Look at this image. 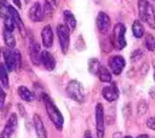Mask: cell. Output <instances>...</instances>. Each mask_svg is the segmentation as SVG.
Here are the masks:
<instances>
[{
    "mask_svg": "<svg viewBox=\"0 0 155 138\" xmlns=\"http://www.w3.org/2000/svg\"><path fill=\"white\" fill-rule=\"evenodd\" d=\"M42 100H44V104H45L47 115H48V117L51 119V121L53 122L54 127H56L57 130H62L63 122H64V119H63L62 113L59 111V109L56 107V104L53 103V100H52L47 94H44V96H42Z\"/></svg>",
    "mask_w": 155,
    "mask_h": 138,
    "instance_id": "1",
    "label": "cell"
},
{
    "mask_svg": "<svg viewBox=\"0 0 155 138\" xmlns=\"http://www.w3.org/2000/svg\"><path fill=\"white\" fill-rule=\"evenodd\" d=\"M138 11L140 19L150 28H155V12L148 0H138Z\"/></svg>",
    "mask_w": 155,
    "mask_h": 138,
    "instance_id": "2",
    "label": "cell"
},
{
    "mask_svg": "<svg viewBox=\"0 0 155 138\" xmlns=\"http://www.w3.org/2000/svg\"><path fill=\"white\" fill-rule=\"evenodd\" d=\"M65 91L68 93V96L74 99L75 102L78 103H82L85 100V92H84V87L82 85L76 81V80H71L68 82L67 87H65Z\"/></svg>",
    "mask_w": 155,
    "mask_h": 138,
    "instance_id": "3",
    "label": "cell"
},
{
    "mask_svg": "<svg viewBox=\"0 0 155 138\" xmlns=\"http://www.w3.org/2000/svg\"><path fill=\"white\" fill-rule=\"evenodd\" d=\"M125 31H126V28L122 23H117L114 27V44H115V47L119 50H122L126 46Z\"/></svg>",
    "mask_w": 155,
    "mask_h": 138,
    "instance_id": "4",
    "label": "cell"
},
{
    "mask_svg": "<svg viewBox=\"0 0 155 138\" xmlns=\"http://www.w3.org/2000/svg\"><path fill=\"white\" fill-rule=\"evenodd\" d=\"M96 130L97 137L104 138V108L101 103L96 105Z\"/></svg>",
    "mask_w": 155,
    "mask_h": 138,
    "instance_id": "5",
    "label": "cell"
},
{
    "mask_svg": "<svg viewBox=\"0 0 155 138\" xmlns=\"http://www.w3.org/2000/svg\"><path fill=\"white\" fill-rule=\"evenodd\" d=\"M57 35H58V39H59L62 52L67 53L68 47H69V30H68V28L63 24H58L57 25Z\"/></svg>",
    "mask_w": 155,
    "mask_h": 138,
    "instance_id": "6",
    "label": "cell"
},
{
    "mask_svg": "<svg viewBox=\"0 0 155 138\" xmlns=\"http://www.w3.org/2000/svg\"><path fill=\"white\" fill-rule=\"evenodd\" d=\"M17 127V115L16 114H11L2 132H1V138H11V136L13 134L15 130Z\"/></svg>",
    "mask_w": 155,
    "mask_h": 138,
    "instance_id": "7",
    "label": "cell"
},
{
    "mask_svg": "<svg viewBox=\"0 0 155 138\" xmlns=\"http://www.w3.org/2000/svg\"><path fill=\"white\" fill-rule=\"evenodd\" d=\"M125 67V59L121 56H113L109 59V68L113 71V74L119 75L124 70Z\"/></svg>",
    "mask_w": 155,
    "mask_h": 138,
    "instance_id": "8",
    "label": "cell"
},
{
    "mask_svg": "<svg viewBox=\"0 0 155 138\" xmlns=\"http://www.w3.org/2000/svg\"><path fill=\"white\" fill-rule=\"evenodd\" d=\"M102 96L108 102H114L119 98V90L115 82H111L110 86H105L102 90Z\"/></svg>",
    "mask_w": 155,
    "mask_h": 138,
    "instance_id": "9",
    "label": "cell"
},
{
    "mask_svg": "<svg viewBox=\"0 0 155 138\" xmlns=\"http://www.w3.org/2000/svg\"><path fill=\"white\" fill-rule=\"evenodd\" d=\"M97 28L102 34H107L110 28V18L105 12H99L97 15Z\"/></svg>",
    "mask_w": 155,
    "mask_h": 138,
    "instance_id": "10",
    "label": "cell"
},
{
    "mask_svg": "<svg viewBox=\"0 0 155 138\" xmlns=\"http://www.w3.org/2000/svg\"><path fill=\"white\" fill-rule=\"evenodd\" d=\"M44 8L41 7V5L39 2L33 4V6L29 10V18L33 22H41L44 19Z\"/></svg>",
    "mask_w": 155,
    "mask_h": 138,
    "instance_id": "11",
    "label": "cell"
},
{
    "mask_svg": "<svg viewBox=\"0 0 155 138\" xmlns=\"http://www.w3.org/2000/svg\"><path fill=\"white\" fill-rule=\"evenodd\" d=\"M8 12H10V15L12 16V18H13V22H15L16 27L18 28V30H19V33H21V35H22V36H24V35H25L24 23H23L22 18H21L19 13L17 12V10H16L15 7H12V6H10V5H8Z\"/></svg>",
    "mask_w": 155,
    "mask_h": 138,
    "instance_id": "12",
    "label": "cell"
},
{
    "mask_svg": "<svg viewBox=\"0 0 155 138\" xmlns=\"http://www.w3.org/2000/svg\"><path fill=\"white\" fill-rule=\"evenodd\" d=\"M29 53H30V59L35 65L41 63V53L42 52H40V45L38 42L31 41L30 47H29Z\"/></svg>",
    "mask_w": 155,
    "mask_h": 138,
    "instance_id": "13",
    "label": "cell"
},
{
    "mask_svg": "<svg viewBox=\"0 0 155 138\" xmlns=\"http://www.w3.org/2000/svg\"><path fill=\"white\" fill-rule=\"evenodd\" d=\"M2 56H4V61H5V64H6L7 70L8 71H12L13 69H16L13 50H11V48H2Z\"/></svg>",
    "mask_w": 155,
    "mask_h": 138,
    "instance_id": "14",
    "label": "cell"
},
{
    "mask_svg": "<svg viewBox=\"0 0 155 138\" xmlns=\"http://www.w3.org/2000/svg\"><path fill=\"white\" fill-rule=\"evenodd\" d=\"M33 121H34V128H35L38 138H47V132H46V128L44 126L41 117L38 114H35L33 117Z\"/></svg>",
    "mask_w": 155,
    "mask_h": 138,
    "instance_id": "15",
    "label": "cell"
},
{
    "mask_svg": "<svg viewBox=\"0 0 155 138\" xmlns=\"http://www.w3.org/2000/svg\"><path fill=\"white\" fill-rule=\"evenodd\" d=\"M41 39H42V44L45 47H52L53 45V33H52V29L50 25H45L42 28V31H41Z\"/></svg>",
    "mask_w": 155,
    "mask_h": 138,
    "instance_id": "16",
    "label": "cell"
},
{
    "mask_svg": "<svg viewBox=\"0 0 155 138\" xmlns=\"http://www.w3.org/2000/svg\"><path fill=\"white\" fill-rule=\"evenodd\" d=\"M41 63L44 64V67L47 70H53L56 67V59L47 50L42 51V53H41Z\"/></svg>",
    "mask_w": 155,
    "mask_h": 138,
    "instance_id": "17",
    "label": "cell"
},
{
    "mask_svg": "<svg viewBox=\"0 0 155 138\" xmlns=\"http://www.w3.org/2000/svg\"><path fill=\"white\" fill-rule=\"evenodd\" d=\"M63 17H64V25L68 28L69 31H73L75 29V27H76V19H75L74 15L70 11L65 10L63 12Z\"/></svg>",
    "mask_w": 155,
    "mask_h": 138,
    "instance_id": "18",
    "label": "cell"
},
{
    "mask_svg": "<svg viewBox=\"0 0 155 138\" xmlns=\"http://www.w3.org/2000/svg\"><path fill=\"white\" fill-rule=\"evenodd\" d=\"M18 94H19V97H21L23 100H25V102H33V99H34L33 92H31L29 88H27L25 86H19V87H18Z\"/></svg>",
    "mask_w": 155,
    "mask_h": 138,
    "instance_id": "19",
    "label": "cell"
},
{
    "mask_svg": "<svg viewBox=\"0 0 155 138\" xmlns=\"http://www.w3.org/2000/svg\"><path fill=\"white\" fill-rule=\"evenodd\" d=\"M2 38H4V41H5V44H6V46L8 48H13L16 46V40H15L13 35H12V31L4 29L2 30Z\"/></svg>",
    "mask_w": 155,
    "mask_h": 138,
    "instance_id": "20",
    "label": "cell"
},
{
    "mask_svg": "<svg viewBox=\"0 0 155 138\" xmlns=\"http://www.w3.org/2000/svg\"><path fill=\"white\" fill-rule=\"evenodd\" d=\"M132 31H133V35L139 39L144 35V29H143V24L139 19H136L133 23H132Z\"/></svg>",
    "mask_w": 155,
    "mask_h": 138,
    "instance_id": "21",
    "label": "cell"
},
{
    "mask_svg": "<svg viewBox=\"0 0 155 138\" xmlns=\"http://www.w3.org/2000/svg\"><path fill=\"white\" fill-rule=\"evenodd\" d=\"M98 77L102 82H110L111 81V74L105 67H101L98 71Z\"/></svg>",
    "mask_w": 155,
    "mask_h": 138,
    "instance_id": "22",
    "label": "cell"
},
{
    "mask_svg": "<svg viewBox=\"0 0 155 138\" xmlns=\"http://www.w3.org/2000/svg\"><path fill=\"white\" fill-rule=\"evenodd\" d=\"M99 68H101V65H99V62H98L97 58H91L88 61V71L91 74L97 75L98 71H99Z\"/></svg>",
    "mask_w": 155,
    "mask_h": 138,
    "instance_id": "23",
    "label": "cell"
},
{
    "mask_svg": "<svg viewBox=\"0 0 155 138\" xmlns=\"http://www.w3.org/2000/svg\"><path fill=\"white\" fill-rule=\"evenodd\" d=\"M0 75H1V85L4 88L8 87V75H7V68L5 64H0Z\"/></svg>",
    "mask_w": 155,
    "mask_h": 138,
    "instance_id": "24",
    "label": "cell"
},
{
    "mask_svg": "<svg viewBox=\"0 0 155 138\" xmlns=\"http://www.w3.org/2000/svg\"><path fill=\"white\" fill-rule=\"evenodd\" d=\"M145 47L149 51H154L155 50V38L149 33L145 34Z\"/></svg>",
    "mask_w": 155,
    "mask_h": 138,
    "instance_id": "25",
    "label": "cell"
},
{
    "mask_svg": "<svg viewBox=\"0 0 155 138\" xmlns=\"http://www.w3.org/2000/svg\"><path fill=\"white\" fill-rule=\"evenodd\" d=\"M52 13H53V8H52V5L50 4V1H45L44 2V15L48 18L52 17Z\"/></svg>",
    "mask_w": 155,
    "mask_h": 138,
    "instance_id": "26",
    "label": "cell"
},
{
    "mask_svg": "<svg viewBox=\"0 0 155 138\" xmlns=\"http://www.w3.org/2000/svg\"><path fill=\"white\" fill-rule=\"evenodd\" d=\"M147 110H148V104H147V102H145V100H139V103H138V105H137V111H138V114H139V115H143V114L147 113Z\"/></svg>",
    "mask_w": 155,
    "mask_h": 138,
    "instance_id": "27",
    "label": "cell"
},
{
    "mask_svg": "<svg viewBox=\"0 0 155 138\" xmlns=\"http://www.w3.org/2000/svg\"><path fill=\"white\" fill-rule=\"evenodd\" d=\"M13 56H15L16 69H19V68H21V63H22V59H21V52H19L18 50H13Z\"/></svg>",
    "mask_w": 155,
    "mask_h": 138,
    "instance_id": "28",
    "label": "cell"
},
{
    "mask_svg": "<svg viewBox=\"0 0 155 138\" xmlns=\"http://www.w3.org/2000/svg\"><path fill=\"white\" fill-rule=\"evenodd\" d=\"M147 126L150 128V130H154L155 131V117H149L147 120Z\"/></svg>",
    "mask_w": 155,
    "mask_h": 138,
    "instance_id": "29",
    "label": "cell"
},
{
    "mask_svg": "<svg viewBox=\"0 0 155 138\" xmlns=\"http://www.w3.org/2000/svg\"><path fill=\"white\" fill-rule=\"evenodd\" d=\"M5 96H6V94H5V92H4V91H1V100H0V105H1V107L4 105V102H5Z\"/></svg>",
    "mask_w": 155,
    "mask_h": 138,
    "instance_id": "30",
    "label": "cell"
},
{
    "mask_svg": "<svg viewBox=\"0 0 155 138\" xmlns=\"http://www.w3.org/2000/svg\"><path fill=\"white\" fill-rule=\"evenodd\" d=\"M13 2H15V5L17 6V7H19L21 8V6H22V4H21V0H12Z\"/></svg>",
    "mask_w": 155,
    "mask_h": 138,
    "instance_id": "31",
    "label": "cell"
},
{
    "mask_svg": "<svg viewBox=\"0 0 155 138\" xmlns=\"http://www.w3.org/2000/svg\"><path fill=\"white\" fill-rule=\"evenodd\" d=\"M84 138H93V137H92V134H91V133L87 131V132L85 133V137H84Z\"/></svg>",
    "mask_w": 155,
    "mask_h": 138,
    "instance_id": "32",
    "label": "cell"
},
{
    "mask_svg": "<svg viewBox=\"0 0 155 138\" xmlns=\"http://www.w3.org/2000/svg\"><path fill=\"white\" fill-rule=\"evenodd\" d=\"M150 96H151L153 98H155V88H151V90H150Z\"/></svg>",
    "mask_w": 155,
    "mask_h": 138,
    "instance_id": "33",
    "label": "cell"
},
{
    "mask_svg": "<svg viewBox=\"0 0 155 138\" xmlns=\"http://www.w3.org/2000/svg\"><path fill=\"white\" fill-rule=\"evenodd\" d=\"M120 137H121V133H119V132H117V133H115V134H114V137H113V138H120Z\"/></svg>",
    "mask_w": 155,
    "mask_h": 138,
    "instance_id": "34",
    "label": "cell"
},
{
    "mask_svg": "<svg viewBox=\"0 0 155 138\" xmlns=\"http://www.w3.org/2000/svg\"><path fill=\"white\" fill-rule=\"evenodd\" d=\"M137 138H149V137H148L147 134H139V136H138Z\"/></svg>",
    "mask_w": 155,
    "mask_h": 138,
    "instance_id": "35",
    "label": "cell"
},
{
    "mask_svg": "<svg viewBox=\"0 0 155 138\" xmlns=\"http://www.w3.org/2000/svg\"><path fill=\"white\" fill-rule=\"evenodd\" d=\"M52 2H53L54 5H57V4H58V0H52Z\"/></svg>",
    "mask_w": 155,
    "mask_h": 138,
    "instance_id": "36",
    "label": "cell"
},
{
    "mask_svg": "<svg viewBox=\"0 0 155 138\" xmlns=\"http://www.w3.org/2000/svg\"><path fill=\"white\" fill-rule=\"evenodd\" d=\"M154 80H155V62H154Z\"/></svg>",
    "mask_w": 155,
    "mask_h": 138,
    "instance_id": "37",
    "label": "cell"
},
{
    "mask_svg": "<svg viewBox=\"0 0 155 138\" xmlns=\"http://www.w3.org/2000/svg\"><path fill=\"white\" fill-rule=\"evenodd\" d=\"M124 138H132L131 136H126V137H124Z\"/></svg>",
    "mask_w": 155,
    "mask_h": 138,
    "instance_id": "38",
    "label": "cell"
},
{
    "mask_svg": "<svg viewBox=\"0 0 155 138\" xmlns=\"http://www.w3.org/2000/svg\"><path fill=\"white\" fill-rule=\"evenodd\" d=\"M24 1H25V2H29V0H24Z\"/></svg>",
    "mask_w": 155,
    "mask_h": 138,
    "instance_id": "39",
    "label": "cell"
}]
</instances>
